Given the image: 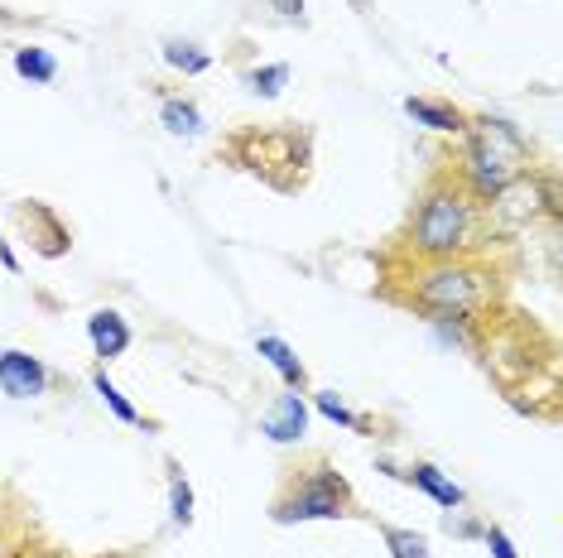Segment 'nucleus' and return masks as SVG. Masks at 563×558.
<instances>
[{"label":"nucleus","instance_id":"11","mask_svg":"<svg viewBox=\"0 0 563 558\" xmlns=\"http://www.w3.org/2000/svg\"><path fill=\"white\" fill-rule=\"evenodd\" d=\"M405 116L424 130H438V136H462L468 130V116L452 102H434V96H405Z\"/></svg>","mask_w":563,"mask_h":558},{"label":"nucleus","instance_id":"16","mask_svg":"<svg viewBox=\"0 0 563 558\" xmlns=\"http://www.w3.org/2000/svg\"><path fill=\"white\" fill-rule=\"evenodd\" d=\"M92 391L102 395V405L112 409V415H116L120 423H145V419H140V409L130 405V399L120 395V391H116V381H112V375H106V367H96V371H92Z\"/></svg>","mask_w":563,"mask_h":558},{"label":"nucleus","instance_id":"26","mask_svg":"<svg viewBox=\"0 0 563 558\" xmlns=\"http://www.w3.org/2000/svg\"><path fill=\"white\" fill-rule=\"evenodd\" d=\"M0 558H5V539H0Z\"/></svg>","mask_w":563,"mask_h":558},{"label":"nucleus","instance_id":"15","mask_svg":"<svg viewBox=\"0 0 563 558\" xmlns=\"http://www.w3.org/2000/svg\"><path fill=\"white\" fill-rule=\"evenodd\" d=\"M164 63L179 68L183 78H198V72L212 68V54H203V48L188 39H164Z\"/></svg>","mask_w":563,"mask_h":558},{"label":"nucleus","instance_id":"7","mask_svg":"<svg viewBox=\"0 0 563 558\" xmlns=\"http://www.w3.org/2000/svg\"><path fill=\"white\" fill-rule=\"evenodd\" d=\"M20 222L30 226V241H34V251H39V256H48V260L68 256L72 232L64 226V217L48 208V202H24V208H20Z\"/></svg>","mask_w":563,"mask_h":558},{"label":"nucleus","instance_id":"6","mask_svg":"<svg viewBox=\"0 0 563 558\" xmlns=\"http://www.w3.org/2000/svg\"><path fill=\"white\" fill-rule=\"evenodd\" d=\"M48 385H54V371H48L39 357H30V351H20V347L0 351V391L10 399H39Z\"/></svg>","mask_w":563,"mask_h":558},{"label":"nucleus","instance_id":"18","mask_svg":"<svg viewBox=\"0 0 563 558\" xmlns=\"http://www.w3.org/2000/svg\"><path fill=\"white\" fill-rule=\"evenodd\" d=\"M285 88H289V63H265L246 72V92H255L261 102H275Z\"/></svg>","mask_w":563,"mask_h":558},{"label":"nucleus","instance_id":"9","mask_svg":"<svg viewBox=\"0 0 563 558\" xmlns=\"http://www.w3.org/2000/svg\"><path fill=\"white\" fill-rule=\"evenodd\" d=\"M88 337H92V351H96V361H116V357H126L130 342H136V333H130V323L120 318L116 309H96L92 318H88Z\"/></svg>","mask_w":563,"mask_h":558},{"label":"nucleus","instance_id":"1","mask_svg":"<svg viewBox=\"0 0 563 558\" xmlns=\"http://www.w3.org/2000/svg\"><path fill=\"white\" fill-rule=\"evenodd\" d=\"M476 236H482V202H472L458 178H434L420 193V202H414V217H410L405 236H400V251L414 265L462 260L476 251Z\"/></svg>","mask_w":563,"mask_h":558},{"label":"nucleus","instance_id":"20","mask_svg":"<svg viewBox=\"0 0 563 558\" xmlns=\"http://www.w3.org/2000/svg\"><path fill=\"white\" fill-rule=\"evenodd\" d=\"M313 405H318V415H328L333 423H342V429H352V433H371V419H366V415H352V409L342 405L333 391H318V395H313Z\"/></svg>","mask_w":563,"mask_h":558},{"label":"nucleus","instance_id":"13","mask_svg":"<svg viewBox=\"0 0 563 558\" xmlns=\"http://www.w3.org/2000/svg\"><path fill=\"white\" fill-rule=\"evenodd\" d=\"M159 120H164L169 136H203V112L188 96H164L159 102Z\"/></svg>","mask_w":563,"mask_h":558},{"label":"nucleus","instance_id":"19","mask_svg":"<svg viewBox=\"0 0 563 558\" xmlns=\"http://www.w3.org/2000/svg\"><path fill=\"white\" fill-rule=\"evenodd\" d=\"M381 539L390 558H434L428 554V539L420 535V530H400V525H381Z\"/></svg>","mask_w":563,"mask_h":558},{"label":"nucleus","instance_id":"25","mask_svg":"<svg viewBox=\"0 0 563 558\" xmlns=\"http://www.w3.org/2000/svg\"><path fill=\"white\" fill-rule=\"evenodd\" d=\"M5 558H64V554H58V549H15V554H5Z\"/></svg>","mask_w":563,"mask_h":558},{"label":"nucleus","instance_id":"2","mask_svg":"<svg viewBox=\"0 0 563 558\" xmlns=\"http://www.w3.org/2000/svg\"><path fill=\"white\" fill-rule=\"evenodd\" d=\"M400 303L420 309L424 318L434 313H462V318H482L501 294V275L486 260H438V265H410L405 289H390Z\"/></svg>","mask_w":563,"mask_h":558},{"label":"nucleus","instance_id":"17","mask_svg":"<svg viewBox=\"0 0 563 558\" xmlns=\"http://www.w3.org/2000/svg\"><path fill=\"white\" fill-rule=\"evenodd\" d=\"M169 520H174L179 530L193 525V487L179 472V463H169Z\"/></svg>","mask_w":563,"mask_h":558},{"label":"nucleus","instance_id":"23","mask_svg":"<svg viewBox=\"0 0 563 558\" xmlns=\"http://www.w3.org/2000/svg\"><path fill=\"white\" fill-rule=\"evenodd\" d=\"M265 5H271L279 20H289V24H303V0H265Z\"/></svg>","mask_w":563,"mask_h":558},{"label":"nucleus","instance_id":"22","mask_svg":"<svg viewBox=\"0 0 563 558\" xmlns=\"http://www.w3.org/2000/svg\"><path fill=\"white\" fill-rule=\"evenodd\" d=\"M482 544H486V554L492 558H520V549L510 544V535L501 525H482Z\"/></svg>","mask_w":563,"mask_h":558},{"label":"nucleus","instance_id":"24","mask_svg":"<svg viewBox=\"0 0 563 558\" xmlns=\"http://www.w3.org/2000/svg\"><path fill=\"white\" fill-rule=\"evenodd\" d=\"M0 265H5V270H10V275H20V260H15V251H10V246H5V241H0Z\"/></svg>","mask_w":563,"mask_h":558},{"label":"nucleus","instance_id":"8","mask_svg":"<svg viewBox=\"0 0 563 558\" xmlns=\"http://www.w3.org/2000/svg\"><path fill=\"white\" fill-rule=\"evenodd\" d=\"M261 433H265L271 443H279V447H285V443H299L303 433H309V405H303V395H299V391H285V395H279L275 405L261 415Z\"/></svg>","mask_w":563,"mask_h":558},{"label":"nucleus","instance_id":"14","mask_svg":"<svg viewBox=\"0 0 563 558\" xmlns=\"http://www.w3.org/2000/svg\"><path fill=\"white\" fill-rule=\"evenodd\" d=\"M15 72L24 82H34V88H48V82L58 78V58L48 54V48L24 44V48H15Z\"/></svg>","mask_w":563,"mask_h":558},{"label":"nucleus","instance_id":"3","mask_svg":"<svg viewBox=\"0 0 563 558\" xmlns=\"http://www.w3.org/2000/svg\"><path fill=\"white\" fill-rule=\"evenodd\" d=\"M357 511V491L342 477L333 463L313 457L303 467H289L285 487L271 501V520L275 525H309V520H352Z\"/></svg>","mask_w":563,"mask_h":558},{"label":"nucleus","instance_id":"10","mask_svg":"<svg viewBox=\"0 0 563 558\" xmlns=\"http://www.w3.org/2000/svg\"><path fill=\"white\" fill-rule=\"evenodd\" d=\"M405 481L414 491H424L434 505H444V511H458V505H468V491L458 487V481L448 477V472H438L434 463H414L405 467Z\"/></svg>","mask_w":563,"mask_h":558},{"label":"nucleus","instance_id":"4","mask_svg":"<svg viewBox=\"0 0 563 558\" xmlns=\"http://www.w3.org/2000/svg\"><path fill=\"white\" fill-rule=\"evenodd\" d=\"M227 154L241 168L261 174L271 188L294 193V188L303 184V174H309V130H294V126H279V130H241V136L227 144Z\"/></svg>","mask_w":563,"mask_h":558},{"label":"nucleus","instance_id":"12","mask_svg":"<svg viewBox=\"0 0 563 558\" xmlns=\"http://www.w3.org/2000/svg\"><path fill=\"white\" fill-rule=\"evenodd\" d=\"M255 351H261L265 361H271V367L279 371V381H285V391H303V385H309V371H303V361L294 357V347L285 342V337H255Z\"/></svg>","mask_w":563,"mask_h":558},{"label":"nucleus","instance_id":"21","mask_svg":"<svg viewBox=\"0 0 563 558\" xmlns=\"http://www.w3.org/2000/svg\"><path fill=\"white\" fill-rule=\"evenodd\" d=\"M444 530L452 539H482V520H472L462 505H458V511H444Z\"/></svg>","mask_w":563,"mask_h":558},{"label":"nucleus","instance_id":"5","mask_svg":"<svg viewBox=\"0 0 563 558\" xmlns=\"http://www.w3.org/2000/svg\"><path fill=\"white\" fill-rule=\"evenodd\" d=\"M530 174L525 164H516L510 154H501L496 144H486L476 130H462V164H458V184L468 188L472 202H496L501 193H510L520 178Z\"/></svg>","mask_w":563,"mask_h":558}]
</instances>
